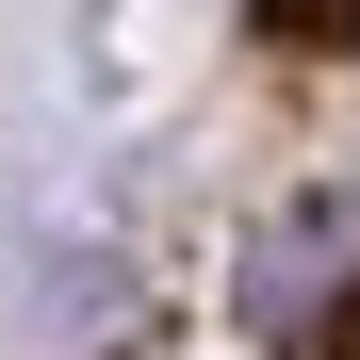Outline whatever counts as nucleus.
Returning a JSON list of instances; mask_svg holds the SVG:
<instances>
[{
  "label": "nucleus",
  "mask_w": 360,
  "mask_h": 360,
  "mask_svg": "<svg viewBox=\"0 0 360 360\" xmlns=\"http://www.w3.org/2000/svg\"><path fill=\"white\" fill-rule=\"evenodd\" d=\"M278 33H360V0H262Z\"/></svg>",
  "instance_id": "f257e3e1"
},
{
  "label": "nucleus",
  "mask_w": 360,
  "mask_h": 360,
  "mask_svg": "<svg viewBox=\"0 0 360 360\" xmlns=\"http://www.w3.org/2000/svg\"><path fill=\"white\" fill-rule=\"evenodd\" d=\"M344 360H360V311H344Z\"/></svg>",
  "instance_id": "f03ea898"
}]
</instances>
